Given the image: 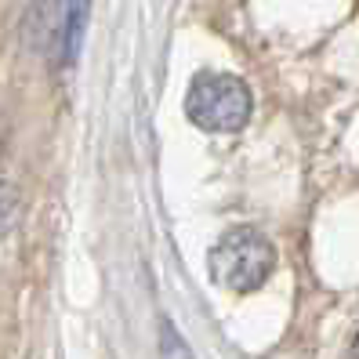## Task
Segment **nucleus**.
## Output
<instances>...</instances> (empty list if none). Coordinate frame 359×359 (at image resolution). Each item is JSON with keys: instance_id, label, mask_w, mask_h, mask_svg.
<instances>
[{"instance_id": "423d86ee", "label": "nucleus", "mask_w": 359, "mask_h": 359, "mask_svg": "<svg viewBox=\"0 0 359 359\" xmlns=\"http://www.w3.org/2000/svg\"><path fill=\"white\" fill-rule=\"evenodd\" d=\"M352 359H359V334H355V341H352Z\"/></svg>"}, {"instance_id": "20e7f679", "label": "nucleus", "mask_w": 359, "mask_h": 359, "mask_svg": "<svg viewBox=\"0 0 359 359\" xmlns=\"http://www.w3.org/2000/svg\"><path fill=\"white\" fill-rule=\"evenodd\" d=\"M160 352H163V359H193L189 345L175 334V327L167 323V320H163V327H160Z\"/></svg>"}, {"instance_id": "7ed1b4c3", "label": "nucleus", "mask_w": 359, "mask_h": 359, "mask_svg": "<svg viewBox=\"0 0 359 359\" xmlns=\"http://www.w3.org/2000/svg\"><path fill=\"white\" fill-rule=\"evenodd\" d=\"M88 11H91V0H66V15H62V33H58V62L62 66H73L76 51L83 44V29H88Z\"/></svg>"}, {"instance_id": "39448f33", "label": "nucleus", "mask_w": 359, "mask_h": 359, "mask_svg": "<svg viewBox=\"0 0 359 359\" xmlns=\"http://www.w3.org/2000/svg\"><path fill=\"white\" fill-rule=\"evenodd\" d=\"M18 218V193L11 185H0V232H8Z\"/></svg>"}, {"instance_id": "f03ea898", "label": "nucleus", "mask_w": 359, "mask_h": 359, "mask_svg": "<svg viewBox=\"0 0 359 359\" xmlns=\"http://www.w3.org/2000/svg\"><path fill=\"white\" fill-rule=\"evenodd\" d=\"M255 98L247 83L232 73H200L189 83L185 116L203 131H240L250 120Z\"/></svg>"}, {"instance_id": "f257e3e1", "label": "nucleus", "mask_w": 359, "mask_h": 359, "mask_svg": "<svg viewBox=\"0 0 359 359\" xmlns=\"http://www.w3.org/2000/svg\"><path fill=\"white\" fill-rule=\"evenodd\" d=\"M207 265H210V276H215L218 287H225L232 294H250L272 276V269H276V247L258 229L240 225V229L225 232L210 247Z\"/></svg>"}]
</instances>
